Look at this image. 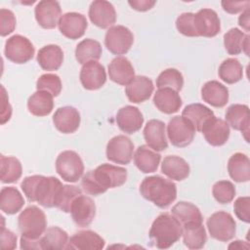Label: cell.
Segmentation results:
<instances>
[{
  "label": "cell",
  "instance_id": "1",
  "mask_svg": "<svg viewBox=\"0 0 250 250\" xmlns=\"http://www.w3.org/2000/svg\"><path fill=\"white\" fill-rule=\"evenodd\" d=\"M127 174V170L123 167L104 163L82 176L81 187L88 194L100 195L108 188H118L125 184Z\"/></svg>",
  "mask_w": 250,
  "mask_h": 250
},
{
  "label": "cell",
  "instance_id": "2",
  "mask_svg": "<svg viewBox=\"0 0 250 250\" xmlns=\"http://www.w3.org/2000/svg\"><path fill=\"white\" fill-rule=\"evenodd\" d=\"M62 186L55 177L32 175L25 177L21 183V190L29 202H38L45 208L55 207L57 194Z\"/></svg>",
  "mask_w": 250,
  "mask_h": 250
},
{
  "label": "cell",
  "instance_id": "3",
  "mask_svg": "<svg viewBox=\"0 0 250 250\" xmlns=\"http://www.w3.org/2000/svg\"><path fill=\"white\" fill-rule=\"evenodd\" d=\"M141 195L159 208H167L177 198V187L168 179L161 176H149L140 185Z\"/></svg>",
  "mask_w": 250,
  "mask_h": 250
},
{
  "label": "cell",
  "instance_id": "4",
  "mask_svg": "<svg viewBox=\"0 0 250 250\" xmlns=\"http://www.w3.org/2000/svg\"><path fill=\"white\" fill-rule=\"evenodd\" d=\"M183 234L182 224L169 213H161L152 222L148 236L152 244L159 249L174 245Z\"/></svg>",
  "mask_w": 250,
  "mask_h": 250
},
{
  "label": "cell",
  "instance_id": "5",
  "mask_svg": "<svg viewBox=\"0 0 250 250\" xmlns=\"http://www.w3.org/2000/svg\"><path fill=\"white\" fill-rule=\"evenodd\" d=\"M18 227L22 236L38 239L47 229L46 215L39 207L30 205L21 212L18 218Z\"/></svg>",
  "mask_w": 250,
  "mask_h": 250
},
{
  "label": "cell",
  "instance_id": "6",
  "mask_svg": "<svg viewBox=\"0 0 250 250\" xmlns=\"http://www.w3.org/2000/svg\"><path fill=\"white\" fill-rule=\"evenodd\" d=\"M56 171L63 181L76 183L83 176L84 164L77 152L64 150L56 159Z\"/></svg>",
  "mask_w": 250,
  "mask_h": 250
},
{
  "label": "cell",
  "instance_id": "7",
  "mask_svg": "<svg viewBox=\"0 0 250 250\" xmlns=\"http://www.w3.org/2000/svg\"><path fill=\"white\" fill-rule=\"evenodd\" d=\"M208 231L212 238L227 242L233 238L236 231V223L232 216L225 211L212 214L206 222Z\"/></svg>",
  "mask_w": 250,
  "mask_h": 250
},
{
  "label": "cell",
  "instance_id": "8",
  "mask_svg": "<svg viewBox=\"0 0 250 250\" xmlns=\"http://www.w3.org/2000/svg\"><path fill=\"white\" fill-rule=\"evenodd\" d=\"M167 136L174 146L185 147L190 145L195 136L191 122L184 116H174L167 124Z\"/></svg>",
  "mask_w": 250,
  "mask_h": 250
},
{
  "label": "cell",
  "instance_id": "9",
  "mask_svg": "<svg viewBox=\"0 0 250 250\" xmlns=\"http://www.w3.org/2000/svg\"><path fill=\"white\" fill-rule=\"evenodd\" d=\"M35 53V48L31 41L20 34H15L8 38L5 43V57L12 62L21 64L29 62Z\"/></svg>",
  "mask_w": 250,
  "mask_h": 250
},
{
  "label": "cell",
  "instance_id": "10",
  "mask_svg": "<svg viewBox=\"0 0 250 250\" xmlns=\"http://www.w3.org/2000/svg\"><path fill=\"white\" fill-rule=\"evenodd\" d=\"M134 42L132 31L124 25H113L104 35V45L113 55H125Z\"/></svg>",
  "mask_w": 250,
  "mask_h": 250
},
{
  "label": "cell",
  "instance_id": "11",
  "mask_svg": "<svg viewBox=\"0 0 250 250\" xmlns=\"http://www.w3.org/2000/svg\"><path fill=\"white\" fill-rule=\"evenodd\" d=\"M134 144L124 135L111 138L106 145V158L116 164H129L133 158Z\"/></svg>",
  "mask_w": 250,
  "mask_h": 250
},
{
  "label": "cell",
  "instance_id": "12",
  "mask_svg": "<svg viewBox=\"0 0 250 250\" xmlns=\"http://www.w3.org/2000/svg\"><path fill=\"white\" fill-rule=\"evenodd\" d=\"M35 20L45 29H53L59 24L62 17L61 5L58 1L42 0L34 8Z\"/></svg>",
  "mask_w": 250,
  "mask_h": 250
},
{
  "label": "cell",
  "instance_id": "13",
  "mask_svg": "<svg viewBox=\"0 0 250 250\" xmlns=\"http://www.w3.org/2000/svg\"><path fill=\"white\" fill-rule=\"evenodd\" d=\"M58 26L64 37L75 40L84 35L88 27V21L84 15L76 12H68L61 17Z\"/></svg>",
  "mask_w": 250,
  "mask_h": 250
},
{
  "label": "cell",
  "instance_id": "14",
  "mask_svg": "<svg viewBox=\"0 0 250 250\" xmlns=\"http://www.w3.org/2000/svg\"><path fill=\"white\" fill-rule=\"evenodd\" d=\"M89 19L100 28H109L116 21V12L113 5L105 0L93 1L89 7Z\"/></svg>",
  "mask_w": 250,
  "mask_h": 250
},
{
  "label": "cell",
  "instance_id": "15",
  "mask_svg": "<svg viewBox=\"0 0 250 250\" xmlns=\"http://www.w3.org/2000/svg\"><path fill=\"white\" fill-rule=\"evenodd\" d=\"M194 27L198 36L215 37L221 31V21L218 14L208 8L194 14Z\"/></svg>",
  "mask_w": 250,
  "mask_h": 250
},
{
  "label": "cell",
  "instance_id": "16",
  "mask_svg": "<svg viewBox=\"0 0 250 250\" xmlns=\"http://www.w3.org/2000/svg\"><path fill=\"white\" fill-rule=\"evenodd\" d=\"M79 78L84 89L94 91L104 85L106 82V72L103 64L92 61L82 65Z\"/></svg>",
  "mask_w": 250,
  "mask_h": 250
},
{
  "label": "cell",
  "instance_id": "17",
  "mask_svg": "<svg viewBox=\"0 0 250 250\" xmlns=\"http://www.w3.org/2000/svg\"><path fill=\"white\" fill-rule=\"evenodd\" d=\"M70 214L73 222L78 227H88L95 219L96 204L91 197L80 194L74 199L71 205Z\"/></svg>",
  "mask_w": 250,
  "mask_h": 250
},
{
  "label": "cell",
  "instance_id": "18",
  "mask_svg": "<svg viewBox=\"0 0 250 250\" xmlns=\"http://www.w3.org/2000/svg\"><path fill=\"white\" fill-rule=\"evenodd\" d=\"M79 111L70 105L59 107L53 115V123L58 131L62 134H72L80 126Z\"/></svg>",
  "mask_w": 250,
  "mask_h": 250
},
{
  "label": "cell",
  "instance_id": "19",
  "mask_svg": "<svg viewBox=\"0 0 250 250\" xmlns=\"http://www.w3.org/2000/svg\"><path fill=\"white\" fill-rule=\"evenodd\" d=\"M143 133L147 146L151 149L155 151H163L168 147L166 129L163 121L158 119L147 121Z\"/></svg>",
  "mask_w": 250,
  "mask_h": 250
},
{
  "label": "cell",
  "instance_id": "20",
  "mask_svg": "<svg viewBox=\"0 0 250 250\" xmlns=\"http://www.w3.org/2000/svg\"><path fill=\"white\" fill-rule=\"evenodd\" d=\"M225 117L229 126L236 131H240L244 135L245 140L249 142L247 137L250 124V112L248 105L233 104L227 108Z\"/></svg>",
  "mask_w": 250,
  "mask_h": 250
},
{
  "label": "cell",
  "instance_id": "21",
  "mask_svg": "<svg viewBox=\"0 0 250 250\" xmlns=\"http://www.w3.org/2000/svg\"><path fill=\"white\" fill-rule=\"evenodd\" d=\"M118 128L127 134L138 132L144 124V116L140 109L133 105H125L121 107L115 117Z\"/></svg>",
  "mask_w": 250,
  "mask_h": 250
},
{
  "label": "cell",
  "instance_id": "22",
  "mask_svg": "<svg viewBox=\"0 0 250 250\" xmlns=\"http://www.w3.org/2000/svg\"><path fill=\"white\" fill-rule=\"evenodd\" d=\"M152 80L144 75H137L126 86L125 94L128 100L134 104H141L147 101L153 93Z\"/></svg>",
  "mask_w": 250,
  "mask_h": 250
},
{
  "label": "cell",
  "instance_id": "23",
  "mask_svg": "<svg viewBox=\"0 0 250 250\" xmlns=\"http://www.w3.org/2000/svg\"><path fill=\"white\" fill-rule=\"evenodd\" d=\"M202 134L205 141L213 146H221L225 145L230 134L229 124L216 116L212 118L202 129Z\"/></svg>",
  "mask_w": 250,
  "mask_h": 250
},
{
  "label": "cell",
  "instance_id": "24",
  "mask_svg": "<svg viewBox=\"0 0 250 250\" xmlns=\"http://www.w3.org/2000/svg\"><path fill=\"white\" fill-rule=\"evenodd\" d=\"M104 239L96 231L85 229L76 231L68 240L66 249L101 250L104 247Z\"/></svg>",
  "mask_w": 250,
  "mask_h": 250
},
{
  "label": "cell",
  "instance_id": "25",
  "mask_svg": "<svg viewBox=\"0 0 250 250\" xmlns=\"http://www.w3.org/2000/svg\"><path fill=\"white\" fill-rule=\"evenodd\" d=\"M108 76L114 83L127 86L135 77V70L127 58L119 56L109 62Z\"/></svg>",
  "mask_w": 250,
  "mask_h": 250
},
{
  "label": "cell",
  "instance_id": "26",
  "mask_svg": "<svg viewBox=\"0 0 250 250\" xmlns=\"http://www.w3.org/2000/svg\"><path fill=\"white\" fill-rule=\"evenodd\" d=\"M229 89L217 80L207 81L201 88L202 100L214 107H224L229 102Z\"/></svg>",
  "mask_w": 250,
  "mask_h": 250
},
{
  "label": "cell",
  "instance_id": "27",
  "mask_svg": "<svg viewBox=\"0 0 250 250\" xmlns=\"http://www.w3.org/2000/svg\"><path fill=\"white\" fill-rule=\"evenodd\" d=\"M153 104L159 111L165 114H173L180 110L183 102L179 93L175 90L160 88L153 96Z\"/></svg>",
  "mask_w": 250,
  "mask_h": 250
},
{
  "label": "cell",
  "instance_id": "28",
  "mask_svg": "<svg viewBox=\"0 0 250 250\" xmlns=\"http://www.w3.org/2000/svg\"><path fill=\"white\" fill-rule=\"evenodd\" d=\"M36 61L43 70H58L63 62V52L58 45H46L38 51Z\"/></svg>",
  "mask_w": 250,
  "mask_h": 250
},
{
  "label": "cell",
  "instance_id": "29",
  "mask_svg": "<svg viewBox=\"0 0 250 250\" xmlns=\"http://www.w3.org/2000/svg\"><path fill=\"white\" fill-rule=\"evenodd\" d=\"M161 155L146 145L140 146L134 154V163L143 173H153L157 170Z\"/></svg>",
  "mask_w": 250,
  "mask_h": 250
},
{
  "label": "cell",
  "instance_id": "30",
  "mask_svg": "<svg viewBox=\"0 0 250 250\" xmlns=\"http://www.w3.org/2000/svg\"><path fill=\"white\" fill-rule=\"evenodd\" d=\"M182 116L186 117L191 122L195 131L201 132L203 127L215 117L212 109L202 104H188L182 112Z\"/></svg>",
  "mask_w": 250,
  "mask_h": 250
},
{
  "label": "cell",
  "instance_id": "31",
  "mask_svg": "<svg viewBox=\"0 0 250 250\" xmlns=\"http://www.w3.org/2000/svg\"><path fill=\"white\" fill-rule=\"evenodd\" d=\"M189 165L178 155H167L161 164V172L170 180L183 181L189 175Z\"/></svg>",
  "mask_w": 250,
  "mask_h": 250
},
{
  "label": "cell",
  "instance_id": "32",
  "mask_svg": "<svg viewBox=\"0 0 250 250\" xmlns=\"http://www.w3.org/2000/svg\"><path fill=\"white\" fill-rule=\"evenodd\" d=\"M229 177L236 183H246L250 180V160L245 153L235 152L228 161Z\"/></svg>",
  "mask_w": 250,
  "mask_h": 250
},
{
  "label": "cell",
  "instance_id": "33",
  "mask_svg": "<svg viewBox=\"0 0 250 250\" xmlns=\"http://www.w3.org/2000/svg\"><path fill=\"white\" fill-rule=\"evenodd\" d=\"M53 95L47 91L37 90L27 100L28 111L38 117L49 115L54 108Z\"/></svg>",
  "mask_w": 250,
  "mask_h": 250
},
{
  "label": "cell",
  "instance_id": "34",
  "mask_svg": "<svg viewBox=\"0 0 250 250\" xmlns=\"http://www.w3.org/2000/svg\"><path fill=\"white\" fill-rule=\"evenodd\" d=\"M184 244L188 249H201L207 241L206 229L202 223H190L183 226Z\"/></svg>",
  "mask_w": 250,
  "mask_h": 250
},
{
  "label": "cell",
  "instance_id": "35",
  "mask_svg": "<svg viewBox=\"0 0 250 250\" xmlns=\"http://www.w3.org/2000/svg\"><path fill=\"white\" fill-rule=\"evenodd\" d=\"M24 205V198L15 187H4L0 191V208L8 215L21 211Z\"/></svg>",
  "mask_w": 250,
  "mask_h": 250
},
{
  "label": "cell",
  "instance_id": "36",
  "mask_svg": "<svg viewBox=\"0 0 250 250\" xmlns=\"http://www.w3.org/2000/svg\"><path fill=\"white\" fill-rule=\"evenodd\" d=\"M68 234L59 227L48 228L40 237L42 250H62L66 249L68 243Z\"/></svg>",
  "mask_w": 250,
  "mask_h": 250
},
{
  "label": "cell",
  "instance_id": "37",
  "mask_svg": "<svg viewBox=\"0 0 250 250\" xmlns=\"http://www.w3.org/2000/svg\"><path fill=\"white\" fill-rule=\"evenodd\" d=\"M103 49L99 41L86 38L79 42L75 48V59L80 64L88 62H98L102 57Z\"/></svg>",
  "mask_w": 250,
  "mask_h": 250
},
{
  "label": "cell",
  "instance_id": "38",
  "mask_svg": "<svg viewBox=\"0 0 250 250\" xmlns=\"http://www.w3.org/2000/svg\"><path fill=\"white\" fill-rule=\"evenodd\" d=\"M171 213L182 224V226L190 223L203 222V217L199 208L190 202H178L172 207Z\"/></svg>",
  "mask_w": 250,
  "mask_h": 250
},
{
  "label": "cell",
  "instance_id": "39",
  "mask_svg": "<svg viewBox=\"0 0 250 250\" xmlns=\"http://www.w3.org/2000/svg\"><path fill=\"white\" fill-rule=\"evenodd\" d=\"M22 174V167L20 160L14 156H0V180L3 184L18 182Z\"/></svg>",
  "mask_w": 250,
  "mask_h": 250
},
{
  "label": "cell",
  "instance_id": "40",
  "mask_svg": "<svg viewBox=\"0 0 250 250\" xmlns=\"http://www.w3.org/2000/svg\"><path fill=\"white\" fill-rule=\"evenodd\" d=\"M218 75L227 84L237 83L243 77V66L237 59L229 58L220 64Z\"/></svg>",
  "mask_w": 250,
  "mask_h": 250
},
{
  "label": "cell",
  "instance_id": "41",
  "mask_svg": "<svg viewBox=\"0 0 250 250\" xmlns=\"http://www.w3.org/2000/svg\"><path fill=\"white\" fill-rule=\"evenodd\" d=\"M250 38L240 29L233 27L224 34V45L229 55H239L243 51L245 41Z\"/></svg>",
  "mask_w": 250,
  "mask_h": 250
},
{
  "label": "cell",
  "instance_id": "42",
  "mask_svg": "<svg viewBox=\"0 0 250 250\" xmlns=\"http://www.w3.org/2000/svg\"><path fill=\"white\" fill-rule=\"evenodd\" d=\"M80 194H82V189L80 188L71 185H62L57 194L55 207L64 213H70L74 199Z\"/></svg>",
  "mask_w": 250,
  "mask_h": 250
},
{
  "label": "cell",
  "instance_id": "43",
  "mask_svg": "<svg viewBox=\"0 0 250 250\" xmlns=\"http://www.w3.org/2000/svg\"><path fill=\"white\" fill-rule=\"evenodd\" d=\"M184 86V77L180 70L176 68H167L163 70L156 78V87L171 88L176 92H180Z\"/></svg>",
  "mask_w": 250,
  "mask_h": 250
},
{
  "label": "cell",
  "instance_id": "44",
  "mask_svg": "<svg viewBox=\"0 0 250 250\" xmlns=\"http://www.w3.org/2000/svg\"><path fill=\"white\" fill-rule=\"evenodd\" d=\"M236 190L234 185L227 180L216 182L212 188L213 197L220 204H229L230 203L234 196Z\"/></svg>",
  "mask_w": 250,
  "mask_h": 250
},
{
  "label": "cell",
  "instance_id": "45",
  "mask_svg": "<svg viewBox=\"0 0 250 250\" xmlns=\"http://www.w3.org/2000/svg\"><path fill=\"white\" fill-rule=\"evenodd\" d=\"M62 81L59 75L54 73L42 74L36 81V89L47 91L54 97H57L62 92Z\"/></svg>",
  "mask_w": 250,
  "mask_h": 250
},
{
  "label": "cell",
  "instance_id": "46",
  "mask_svg": "<svg viewBox=\"0 0 250 250\" xmlns=\"http://www.w3.org/2000/svg\"><path fill=\"white\" fill-rule=\"evenodd\" d=\"M177 30L188 37H198L194 27V14L183 13L176 20Z\"/></svg>",
  "mask_w": 250,
  "mask_h": 250
},
{
  "label": "cell",
  "instance_id": "47",
  "mask_svg": "<svg viewBox=\"0 0 250 250\" xmlns=\"http://www.w3.org/2000/svg\"><path fill=\"white\" fill-rule=\"evenodd\" d=\"M17 21L14 13L8 9L0 10V35L2 37L11 34L16 28Z\"/></svg>",
  "mask_w": 250,
  "mask_h": 250
},
{
  "label": "cell",
  "instance_id": "48",
  "mask_svg": "<svg viewBox=\"0 0 250 250\" xmlns=\"http://www.w3.org/2000/svg\"><path fill=\"white\" fill-rule=\"evenodd\" d=\"M233 211L240 221L248 224L250 222V197H238L233 203Z\"/></svg>",
  "mask_w": 250,
  "mask_h": 250
},
{
  "label": "cell",
  "instance_id": "49",
  "mask_svg": "<svg viewBox=\"0 0 250 250\" xmlns=\"http://www.w3.org/2000/svg\"><path fill=\"white\" fill-rule=\"evenodd\" d=\"M221 5L223 10L229 14L234 15L239 12H243L245 9L249 8V1H222Z\"/></svg>",
  "mask_w": 250,
  "mask_h": 250
},
{
  "label": "cell",
  "instance_id": "50",
  "mask_svg": "<svg viewBox=\"0 0 250 250\" xmlns=\"http://www.w3.org/2000/svg\"><path fill=\"white\" fill-rule=\"evenodd\" d=\"M17 247V235L10 229H6L4 226L1 230V248L4 250H12Z\"/></svg>",
  "mask_w": 250,
  "mask_h": 250
},
{
  "label": "cell",
  "instance_id": "51",
  "mask_svg": "<svg viewBox=\"0 0 250 250\" xmlns=\"http://www.w3.org/2000/svg\"><path fill=\"white\" fill-rule=\"evenodd\" d=\"M2 90V110H1V124H5L7 121L10 120L12 115V106L9 104V98L6 94V90L3 86H1Z\"/></svg>",
  "mask_w": 250,
  "mask_h": 250
},
{
  "label": "cell",
  "instance_id": "52",
  "mask_svg": "<svg viewBox=\"0 0 250 250\" xmlns=\"http://www.w3.org/2000/svg\"><path fill=\"white\" fill-rule=\"evenodd\" d=\"M154 0H130L128 4L131 6L132 9L139 11V12H146L150 10L155 5Z\"/></svg>",
  "mask_w": 250,
  "mask_h": 250
},
{
  "label": "cell",
  "instance_id": "53",
  "mask_svg": "<svg viewBox=\"0 0 250 250\" xmlns=\"http://www.w3.org/2000/svg\"><path fill=\"white\" fill-rule=\"evenodd\" d=\"M238 24L241 26L246 32L250 30L249 25H250V16H249V8L245 9L241 15L238 18Z\"/></svg>",
  "mask_w": 250,
  "mask_h": 250
},
{
  "label": "cell",
  "instance_id": "54",
  "mask_svg": "<svg viewBox=\"0 0 250 250\" xmlns=\"http://www.w3.org/2000/svg\"><path fill=\"white\" fill-rule=\"evenodd\" d=\"M231 247H234V248H236V247L242 248V247H243V241H241V240H235V241H233V243H231V244L229 246V248H231Z\"/></svg>",
  "mask_w": 250,
  "mask_h": 250
}]
</instances>
